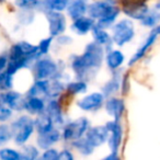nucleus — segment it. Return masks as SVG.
Instances as JSON below:
<instances>
[{
    "label": "nucleus",
    "mask_w": 160,
    "mask_h": 160,
    "mask_svg": "<svg viewBox=\"0 0 160 160\" xmlns=\"http://www.w3.org/2000/svg\"><path fill=\"white\" fill-rule=\"evenodd\" d=\"M52 42H53V36L51 38H44L40 42V44L38 45V53H40L41 56H44L46 55L47 53L49 52L51 49V46H52Z\"/></svg>",
    "instance_id": "32"
},
{
    "label": "nucleus",
    "mask_w": 160,
    "mask_h": 160,
    "mask_svg": "<svg viewBox=\"0 0 160 160\" xmlns=\"http://www.w3.org/2000/svg\"><path fill=\"white\" fill-rule=\"evenodd\" d=\"M12 137H13V133H12L11 126L6 124L0 125V146L7 144Z\"/></svg>",
    "instance_id": "29"
},
{
    "label": "nucleus",
    "mask_w": 160,
    "mask_h": 160,
    "mask_svg": "<svg viewBox=\"0 0 160 160\" xmlns=\"http://www.w3.org/2000/svg\"><path fill=\"white\" fill-rule=\"evenodd\" d=\"M8 58L6 57V56H1L0 55V73L2 72L3 70H5L6 68H7L8 66Z\"/></svg>",
    "instance_id": "36"
},
{
    "label": "nucleus",
    "mask_w": 160,
    "mask_h": 160,
    "mask_svg": "<svg viewBox=\"0 0 160 160\" xmlns=\"http://www.w3.org/2000/svg\"><path fill=\"white\" fill-rule=\"evenodd\" d=\"M104 94L101 92H93V93H90L83 97L82 99H80L77 105L82 111H96L102 107L103 102H104Z\"/></svg>",
    "instance_id": "10"
},
{
    "label": "nucleus",
    "mask_w": 160,
    "mask_h": 160,
    "mask_svg": "<svg viewBox=\"0 0 160 160\" xmlns=\"http://www.w3.org/2000/svg\"><path fill=\"white\" fill-rule=\"evenodd\" d=\"M48 87V79H36V81L28 91V97H47Z\"/></svg>",
    "instance_id": "22"
},
{
    "label": "nucleus",
    "mask_w": 160,
    "mask_h": 160,
    "mask_svg": "<svg viewBox=\"0 0 160 160\" xmlns=\"http://www.w3.org/2000/svg\"><path fill=\"white\" fill-rule=\"evenodd\" d=\"M87 12L89 17L98 20L96 25L102 29H108L113 25L121 11L110 0H100L88 5Z\"/></svg>",
    "instance_id": "2"
},
{
    "label": "nucleus",
    "mask_w": 160,
    "mask_h": 160,
    "mask_svg": "<svg viewBox=\"0 0 160 160\" xmlns=\"http://www.w3.org/2000/svg\"><path fill=\"white\" fill-rule=\"evenodd\" d=\"M73 159V155L70 152L69 150L65 149L62 150L58 155V160H72Z\"/></svg>",
    "instance_id": "35"
},
{
    "label": "nucleus",
    "mask_w": 160,
    "mask_h": 160,
    "mask_svg": "<svg viewBox=\"0 0 160 160\" xmlns=\"http://www.w3.org/2000/svg\"><path fill=\"white\" fill-rule=\"evenodd\" d=\"M34 128H35L34 120H32L30 116L23 115L14 121L11 125V129L16 144L19 146L24 145L32 136Z\"/></svg>",
    "instance_id": "3"
},
{
    "label": "nucleus",
    "mask_w": 160,
    "mask_h": 160,
    "mask_svg": "<svg viewBox=\"0 0 160 160\" xmlns=\"http://www.w3.org/2000/svg\"><path fill=\"white\" fill-rule=\"evenodd\" d=\"M25 101L27 99L23 98V96L18 91L6 90L0 93V103L7 105L12 111H21L25 109Z\"/></svg>",
    "instance_id": "8"
},
{
    "label": "nucleus",
    "mask_w": 160,
    "mask_h": 160,
    "mask_svg": "<svg viewBox=\"0 0 160 160\" xmlns=\"http://www.w3.org/2000/svg\"><path fill=\"white\" fill-rule=\"evenodd\" d=\"M88 10V3L86 0H70L68 7H67V13L72 20L85 16Z\"/></svg>",
    "instance_id": "18"
},
{
    "label": "nucleus",
    "mask_w": 160,
    "mask_h": 160,
    "mask_svg": "<svg viewBox=\"0 0 160 160\" xmlns=\"http://www.w3.org/2000/svg\"><path fill=\"white\" fill-rule=\"evenodd\" d=\"M109 129L105 125H100V126H94L91 127L87 131L86 137L87 139L91 142L92 146L96 148L101 145H103L105 142L109 139Z\"/></svg>",
    "instance_id": "11"
},
{
    "label": "nucleus",
    "mask_w": 160,
    "mask_h": 160,
    "mask_svg": "<svg viewBox=\"0 0 160 160\" xmlns=\"http://www.w3.org/2000/svg\"><path fill=\"white\" fill-rule=\"evenodd\" d=\"M105 60H107V65L110 69L116 70L123 65V62L125 60V56L118 49H110L107 54Z\"/></svg>",
    "instance_id": "21"
},
{
    "label": "nucleus",
    "mask_w": 160,
    "mask_h": 160,
    "mask_svg": "<svg viewBox=\"0 0 160 160\" xmlns=\"http://www.w3.org/2000/svg\"><path fill=\"white\" fill-rule=\"evenodd\" d=\"M46 19L48 22V29L51 36H59L66 30V18L62 11L49 10L46 12Z\"/></svg>",
    "instance_id": "7"
},
{
    "label": "nucleus",
    "mask_w": 160,
    "mask_h": 160,
    "mask_svg": "<svg viewBox=\"0 0 160 160\" xmlns=\"http://www.w3.org/2000/svg\"><path fill=\"white\" fill-rule=\"evenodd\" d=\"M116 159H118V152H113V151H111V153L105 157V160H116Z\"/></svg>",
    "instance_id": "37"
},
{
    "label": "nucleus",
    "mask_w": 160,
    "mask_h": 160,
    "mask_svg": "<svg viewBox=\"0 0 160 160\" xmlns=\"http://www.w3.org/2000/svg\"><path fill=\"white\" fill-rule=\"evenodd\" d=\"M45 102L41 97H28L25 101V110L31 114H38L45 112Z\"/></svg>",
    "instance_id": "20"
},
{
    "label": "nucleus",
    "mask_w": 160,
    "mask_h": 160,
    "mask_svg": "<svg viewBox=\"0 0 160 160\" xmlns=\"http://www.w3.org/2000/svg\"><path fill=\"white\" fill-rule=\"evenodd\" d=\"M88 129H89V120L87 118H85V116H82V118H79L77 120L72 121V122L68 123L64 127L62 137L67 142L68 140L73 142V140L79 139L82 136H85Z\"/></svg>",
    "instance_id": "6"
},
{
    "label": "nucleus",
    "mask_w": 160,
    "mask_h": 160,
    "mask_svg": "<svg viewBox=\"0 0 160 160\" xmlns=\"http://www.w3.org/2000/svg\"><path fill=\"white\" fill-rule=\"evenodd\" d=\"M88 89L87 83L83 80H77V81H72L69 82L66 87V90L71 94H81L85 93Z\"/></svg>",
    "instance_id": "27"
},
{
    "label": "nucleus",
    "mask_w": 160,
    "mask_h": 160,
    "mask_svg": "<svg viewBox=\"0 0 160 160\" xmlns=\"http://www.w3.org/2000/svg\"><path fill=\"white\" fill-rule=\"evenodd\" d=\"M59 139H60L59 131L55 128H52L51 131L46 132V133L38 134V137L36 139V142H38V145L40 148L47 149V148H51Z\"/></svg>",
    "instance_id": "16"
},
{
    "label": "nucleus",
    "mask_w": 160,
    "mask_h": 160,
    "mask_svg": "<svg viewBox=\"0 0 160 160\" xmlns=\"http://www.w3.org/2000/svg\"><path fill=\"white\" fill-rule=\"evenodd\" d=\"M140 23L144 27L152 29L153 27L160 23V10L156 9V8L153 10H149L148 13L140 20Z\"/></svg>",
    "instance_id": "25"
},
{
    "label": "nucleus",
    "mask_w": 160,
    "mask_h": 160,
    "mask_svg": "<svg viewBox=\"0 0 160 160\" xmlns=\"http://www.w3.org/2000/svg\"><path fill=\"white\" fill-rule=\"evenodd\" d=\"M112 40L118 46H124L129 43L135 36V28L134 23L129 19L118 21L112 27Z\"/></svg>",
    "instance_id": "4"
},
{
    "label": "nucleus",
    "mask_w": 160,
    "mask_h": 160,
    "mask_svg": "<svg viewBox=\"0 0 160 160\" xmlns=\"http://www.w3.org/2000/svg\"><path fill=\"white\" fill-rule=\"evenodd\" d=\"M94 25H96L94 19H92L91 17L82 16L73 20L72 24H71V30L79 35H85L90 31H92Z\"/></svg>",
    "instance_id": "15"
},
{
    "label": "nucleus",
    "mask_w": 160,
    "mask_h": 160,
    "mask_svg": "<svg viewBox=\"0 0 160 160\" xmlns=\"http://www.w3.org/2000/svg\"><path fill=\"white\" fill-rule=\"evenodd\" d=\"M149 11V8L144 2H131L123 7V12L129 19L140 21Z\"/></svg>",
    "instance_id": "13"
},
{
    "label": "nucleus",
    "mask_w": 160,
    "mask_h": 160,
    "mask_svg": "<svg viewBox=\"0 0 160 160\" xmlns=\"http://www.w3.org/2000/svg\"><path fill=\"white\" fill-rule=\"evenodd\" d=\"M72 146L79 151L80 153H82L85 156H88V155H91L92 151H93L94 147L91 145V142L87 139L86 136H82L81 138L79 139H76L72 142Z\"/></svg>",
    "instance_id": "26"
},
{
    "label": "nucleus",
    "mask_w": 160,
    "mask_h": 160,
    "mask_svg": "<svg viewBox=\"0 0 160 160\" xmlns=\"http://www.w3.org/2000/svg\"><path fill=\"white\" fill-rule=\"evenodd\" d=\"M124 110H125V104L122 99L111 97L105 102V111L108 112L109 115H111L113 118V120L120 121L123 113H124Z\"/></svg>",
    "instance_id": "14"
},
{
    "label": "nucleus",
    "mask_w": 160,
    "mask_h": 160,
    "mask_svg": "<svg viewBox=\"0 0 160 160\" xmlns=\"http://www.w3.org/2000/svg\"><path fill=\"white\" fill-rule=\"evenodd\" d=\"M34 124H35V129L38 131V134L46 133V132L51 131L52 128H54L53 120L46 112L38 114L36 118L34 120Z\"/></svg>",
    "instance_id": "19"
},
{
    "label": "nucleus",
    "mask_w": 160,
    "mask_h": 160,
    "mask_svg": "<svg viewBox=\"0 0 160 160\" xmlns=\"http://www.w3.org/2000/svg\"><path fill=\"white\" fill-rule=\"evenodd\" d=\"M92 33H93V38H94V42L99 43L102 46H105L110 48V46L113 43V40H112V36L105 31V29H102V28H99L98 25H94L93 29H92Z\"/></svg>",
    "instance_id": "23"
},
{
    "label": "nucleus",
    "mask_w": 160,
    "mask_h": 160,
    "mask_svg": "<svg viewBox=\"0 0 160 160\" xmlns=\"http://www.w3.org/2000/svg\"><path fill=\"white\" fill-rule=\"evenodd\" d=\"M58 155H59V152H58L56 149L47 148L41 158L44 160H56V159H58Z\"/></svg>",
    "instance_id": "34"
},
{
    "label": "nucleus",
    "mask_w": 160,
    "mask_h": 160,
    "mask_svg": "<svg viewBox=\"0 0 160 160\" xmlns=\"http://www.w3.org/2000/svg\"><path fill=\"white\" fill-rule=\"evenodd\" d=\"M20 155H21V159L34 160V159H38V156H40V152H38V149L36 147L32 146V145H27L20 151Z\"/></svg>",
    "instance_id": "28"
},
{
    "label": "nucleus",
    "mask_w": 160,
    "mask_h": 160,
    "mask_svg": "<svg viewBox=\"0 0 160 160\" xmlns=\"http://www.w3.org/2000/svg\"><path fill=\"white\" fill-rule=\"evenodd\" d=\"M121 85H122V78L121 75L115 73V75L112 77L111 80H109L102 88V93L104 94V97H111L114 93L120 90Z\"/></svg>",
    "instance_id": "24"
},
{
    "label": "nucleus",
    "mask_w": 160,
    "mask_h": 160,
    "mask_svg": "<svg viewBox=\"0 0 160 160\" xmlns=\"http://www.w3.org/2000/svg\"><path fill=\"white\" fill-rule=\"evenodd\" d=\"M155 8H156V9H158V10H160V0H158L157 2H156Z\"/></svg>",
    "instance_id": "38"
},
{
    "label": "nucleus",
    "mask_w": 160,
    "mask_h": 160,
    "mask_svg": "<svg viewBox=\"0 0 160 160\" xmlns=\"http://www.w3.org/2000/svg\"><path fill=\"white\" fill-rule=\"evenodd\" d=\"M105 126L109 129V147L111 151L113 152H118V148H120L121 144H122V138H123V128L121 125L120 121L113 120L110 121L105 124Z\"/></svg>",
    "instance_id": "9"
},
{
    "label": "nucleus",
    "mask_w": 160,
    "mask_h": 160,
    "mask_svg": "<svg viewBox=\"0 0 160 160\" xmlns=\"http://www.w3.org/2000/svg\"><path fill=\"white\" fill-rule=\"evenodd\" d=\"M12 88V75L7 72L0 73V89L2 91L10 90Z\"/></svg>",
    "instance_id": "31"
},
{
    "label": "nucleus",
    "mask_w": 160,
    "mask_h": 160,
    "mask_svg": "<svg viewBox=\"0 0 160 160\" xmlns=\"http://www.w3.org/2000/svg\"><path fill=\"white\" fill-rule=\"evenodd\" d=\"M158 36H160L159 34H158L157 32L155 31V30L151 29L150 33L148 34L147 38L145 40V42L142 43V45H140L139 48L136 51V53L134 54V55L132 56L131 59H129V62H128L129 66H133V65H135L136 62H138L140 59H142V58L145 57V55L147 54V52H148L149 49H150V47L156 43Z\"/></svg>",
    "instance_id": "12"
},
{
    "label": "nucleus",
    "mask_w": 160,
    "mask_h": 160,
    "mask_svg": "<svg viewBox=\"0 0 160 160\" xmlns=\"http://www.w3.org/2000/svg\"><path fill=\"white\" fill-rule=\"evenodd\" d=\"M2 1H3V0H0V3H1V2H2Z\"/></svg>",
    "instance_id": "39"
},
{
    "label": "nucleus",
    "mask_w": 160,
    "mask_h": 160,
    "mask_svg": "<svg viewBox=\"0 0 160 160\" xmlns=\"http://www.w3.org/2000/svg\"><path fill=\"white\" fill-rule=\"evenodd\" d=\"M0 158L2 160H19L21 159V155L12 148H2L0 149Z\"/></svg>",
    "instance_id": "30"
},
{
    "label": "nucleus",
    "mask_w": 160,
    "mask_h": 160,
    "mask_svg": "<svg viewBox=\"0 0 160 160\" xmlns=\"http://www.w3.org/2000/svg\"><path fill=\"white\" fill-rule=\"evenodd\" d=\"M45 112L51 116V118L54 122V125L60 126V125L64 124V116H62V107H60L59 102L57 100H55V99L49 100L46 105Z\"/></svg>",
    "instance_id": "17"
},
{
    "label": "nucleus",
    "mask_w": 160,
    "mask_h": 160,
    "mask_svg": "<svg viewBox=\"0 0 160 160\" xmlns=\"http://www.w3.org/2000/svg\"><path fill=\"white\" fill-rule=\"evenodd\" d=\"M104 58L103 46L97 42H92L86 46L82 55L71 58V68L78 78L82 79L92 70L101 67Z\"/></svg>",
    "instance_id": "1"
},
{
    "label": "nucleus",
    "mask_w": 160,
    "mask_h": 160,
    "mask_svg": "<svg viewBox=\"0 0 160 160\" xmlns=\"http://www.w3.org/2000/svg\"><path fill=\"white\" fill-rule=\"evenodd\" d=\"M12 116V110L7 105L0 103V122H6Z\"/></svg>",
    "instance_id": "33"
},
{
    "label": "nucleus",
    "mask_w": 160,
    "mask_h": 160,
    "mask_svg": "<svg viewBox=\"0 0 160 160\" xmlns=\"http://www.w3.org/2000/svg\"><path fill=\"white\" fill-rule=\"evenodd\" d=\"M33 73L36 79H51L58 75V66L53 59L40 57L33 64Z\"/></svg>",
    "instance_id": "5"
}]
</instances>
